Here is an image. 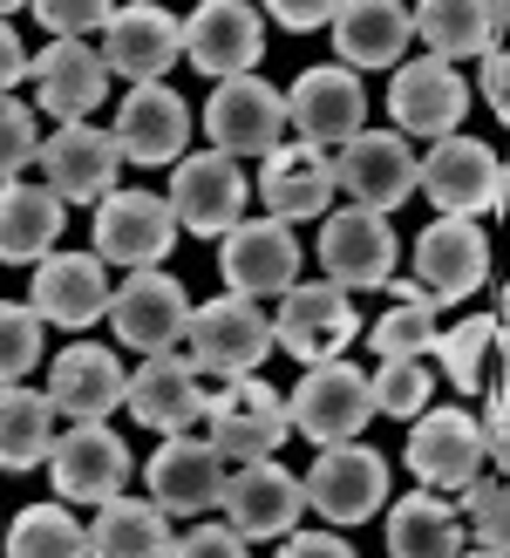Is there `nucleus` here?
<instances>
[{"label":"nucleus","instance_id":"423d86ee","mask_svg":"<svg viewBox=\"0 0 510 558\" xmlns=\"http://www.w3.org/2000/svg\"><path fill=\"white\" fill-rule=\"evenodd\" d=\"M205 136L218 157H266L287 144V96L266 75H232L205 96Z\"/></svg>","mask_w":510,"mask_h":558},{"label":"nucleus","instance_id":"2eb2a0df","mask_svg":"<svg viewBox=\"0 0 510 558\" xmlns=\"http://www.w3.org/2000/svg\"><path fill=\"white\" fill-rule=\"evenodd\" d=\"M314 253H320L327 287L361 293V287H388V279H394V253H402V239L388 232V218L348 205V211H327Z\"/></svg>","mask_w":510,"mask_h":558},{"label":"nucleus","instance_id":"ddd939ff","mask_svg":"<svg viewBox=\"0 0 510 558\" xmlns=\"http://www.w3.org/2000/svg\"><path fill=\"white\" fill-rule=\"evenodd\" d=\"M333 191H348V198L361 211H375V218H388L394 205H409L415 198V150H409V136H394V130L348 136L340 157H333Z\"/></svg>","mask_w":510,"mask_h":558},{"label":"nucleus","instance_id":"4be33fe9","mask_svg":"<svg viewBox=\"0 0 510 558\" xmlns=\"http://www.w3.org/2000/svg\"><path fill=\"white\" fill-rule=\"evenodd\" d=\"M287 130H300L293 144H348V136L367 130V89H361V75H348L340 62L327 69H306L293 82V96H287Z\"/></svg>","mask_w":510,"mask_h":558},{"label":"nucleus","instance_id":"7ed1b4c3","mask_svg":"<svg viewBox=\"0 0 510 558\" xmlns=\"http://www.w3.org/2000/svg\"><path fill=\"white\" fill-rule=\"evenodd\" d=\"M130 442L109 429V423H75L48 442V477H54V505H109V497H123L130 484Z\"/></svg>","mask_w":510,"mask_h":558},{"label":"nucleus","instance_id":"9b49d317","mask_svg":"<svg viewBox=\"0 0 510 558\" xmlns=\"http://www.w3.org/2000/svg\"><path fill=\"white\" fill-rule=\"evenodd\" d=\"M300 490L327 524H367L388 505V457H375L367 442H333V450L314 457Z\"/></svg>","mask_w":510,"mask_h":558},{"label":"nucleus","instance_id":"c756f323","mask_svg":"<svg viewBox=\"0 0 510 558\" xmlns=\"http://www.w3.org/2000/svg\"><path fill=\"white\" fill-rule=\"evenodd\" d=\"M123 361L96 348V341H75L54 354L48 368V409L54 415H75V423H102L109 409H123Z\"/></svg>","mask_w":510,"mask_h":558},{"label":"nucleus","instance_id":"0eeeda50","mask_svg":"<svg viewBox=\"0 0 510 558\" xmlns=\"http://www.w3.org/2000/svg\"><path fill=\"white\" fill-rule=\"evenodd\" d=\"M178 245V218L157 191H136L117 184L109 198L96 205V259L102 266H130V272H157Z\"/></svg>","mask_w":510,"mask_h":558},{"label":"nucleus","instance_id":"b1692460","mask_svg":"<svg viewBox=\"0 0 510 558\" xmlns=\"http://www.w3.org/2000/svg\"><path fill=\"white\" fill-rule=\"evenodd\" d=\"M123 409L157 436H184L205 415V381L178 348H163V354H144V368L123 381Z\"/></svg>","mask_w":510,"mask_h":558},{"label":"nucleus","instance_id":"5701e85b","mask_svg":"<svg viewBox=\"0 0 510 558\" xmlns=\"http://www.w3.org/2000/svg\"><path fill=\"white\" fill-rule=\"evenodd\" d=\"M117 171H123V157L109 144V130L96 123H62L41 144V178L62 205H102L117 191Z\"/></svg>","mask_w":510,"mask_h":558},{"label":"nucleus","instance_id":"f704fd0d","mask_svg":"<svg viewBox=\"0 0 510 558\" xmlns=\"http://www.w3.org/2000/svg\"><path fill=\"white\" fill-rule=\"evenodd\" d=\"M463 524L457 505H442L436 490H409L402 505H388V558H457Z\"/></svg>","mask_w":510,"mask_h":558},{"label":"nucleus","instance_id":"a19ab883","mask_svg":"<svg viewBox=\"0 0 510 558\" xmlns=\"http://www.w3.org/2000/svg\"><path fill=\"white\" fill-rule=\"evenodd\" d=\"M457 497H463V505H457V524H470L484 551H503V532H510V490H503L497 470H484V477L463 484Z\"/></svg>","mask_w":510,"mask_h":558},{"label":"nucleus","instance_id":"c9c22d12","mask_svg":"<svg viewBox=\"0 0 510 558\" xmlns=\"http://www.w3.org/2000/svg\"><path fill=\"white\" fill-rule=\"evenodd\" d=\"M48 442H54V409L35 388H0V470L8 477H27V470L48 463Z\"/></svg>","mask_w":510,"mask_h":558},{"label":"nucleus","instance_id":"6ab92c4d","mask_svg":"<svg viewBox=\"0 0 510 558\" xmlns=\"http://www.w3.org/2000/svg\"><path fill=\"white\" fill-rule=\"evenodd\" d=\"M259 54H266V21H259V8H245V0H205V8L184 21V62L197 75L232 82V75L259 69Z\"/></svg>","mask_w":510,"mask_h":558},{"label":"nucleus","instance_id":"f03ea898","mask_svg":"<svg viewBox=\"0 0 510 558\" xmlns=\"http://www.w3.org/2000/svg\"><path fill=\"white\" fill-rule=\"evenodd\" d=\"M184 361L197 375H218V381H239V375H259V361L272 354V320L259 314V300H239V293H218L205 306H191V327H184Z\"/></svg>","mask_w":510,"mask_h":558},{"label":"nucleus","instance_id":"cd10ccee","mask_svg":"<svg viewBox=\"0 0 510 558\" xmlns=\"http://www.w3.org/2000/svg\"><path fill=\"white\" fill-rule=\"evenodd\" d=\"M259 198L266 218L279 226H300V218H327L333 205V157L314 144H279L259 157Z\"/></svg>","mask_w":510,"mask_h":558},{"label":"nucleus","instance_id":"4468645a","mask_svg":"<svg viewBox=\"0 0 510 558\" xmlns=\"http://www.w3.org/2000/svg\"><path fill=\"white\" fill-rule=\"evenodd\" d=\"M218 511H224V532H239L245 545L252 538H287L300 532V511H306V490L287 463H239L218 490Z\"/></svg>","mask_w":510,"mask_h":558},{"label":"nucleus","instance_id":"c03bdc74","mask_svg":"<svg viewBox=\"0 0 510 558\" xmlns=\"http://www.w3.org/2000/svg\"><path fill=\"white\" fill-rule=\"evenodd\" d=\"M170 558H252L239 532H224V524H191L184 538H170Z\"/></svg>","mask_w":510,"mask_h":558},{"label":"nucleus","instance_id":"72a5a7b5","mask_svg":"<svg viewBox=\"0 0 510 558\" xmlns=\"http://www.w3.org/2000/svg\"><path fill=\"white\" fill-rule=\"evenodd\" d=\"M442 375L476 396V388H503V320L484 314V320H457V327H436V348Z\"/></svg>","mask_w":510,"mask_h":558},{"label":"nucleus","instance_id":"49530a36","mask_svg":"<svg viewBox=\"0 0 510 558\" xmlns=\"http://www.w3.org/2000/svg\"><path fill=\"white\" fill-rule=\"evenodd\" d=\"M279 558H354V545L340 532H287L279 538Z\"/></svg>","mask_w":510,"mask_h":558},{"label":"nucleus","instance_id":"37998d69","mask_svg":"<svg viewBox=\"0 0 510 558\" xmlns=\"http://www.w3.org/2000/svg\"><path fill=\"white\" fill-rule=\"evenodd\" d=\"M35 21L54 41H89L96 27H109V0H35Z\"/></svg>","mask_w":510,"mask_h":558},{"label":"nucleus","instance_id":"ea45409f","mask_svg":"<svg viewBox=\"0 0 510 558\" xmlns=\"http://www.w3.org/2000/svg\"><path fill=\"white\" fill-rule=\"evenodd\" d=\"M35 361H41V314L27 300H0V388L35 375Z\"/></svg>","mask_w":510,"mask_h":558},{"label":"nucleus","instance_id":"473e14b6","mask_svg":"<svg viewBox=\"0 0 510 558\" xmlns=\"http://www.w3.org/2000/svg\"><path fill=\"white\" fill-rule=\"evenodd\" d=\"M89 558H170V518L150 497H109L89 524Z\"/></svg>","mask_w":510,"mask_h":558},{"label":"nucleus","instance_id":"f8f14e48","mask_svg":"<svg viewBox=\"0 0 510 558\" xmlns=\"http://www.w3.org/2000/svg\"><path fill=\"white\" fill-rule=\"evenodd\" d=\"M402 463L415 470V490H463L484 477V429L463 409H422L409 423V450Z\"/></svg>","mask_w":510,"mask_h":558},{"label":"nucleus","instance_id":"39448f33","mask_svg":"<svg viewBox=\"0 0 510 558\" xmlns=\"http://www.w3.org/2000/svg\"><path fill=\"white\" fill-rule=\"evenodd\" d=\"M415 191H429L442 218H476V211H503V163L490 144L476 136H436L415 163Z\"/></svg>","mask_w":510,"mask_h":558},{"label":"nucleus","instance_id":"1a4fd4ad","mask_svg":"<svg viewBox=\"0 0 510 558\" xmlns=\"http://www.w3.org/2000/svg\"><path fill=\"white\" fill-rule=\"evenodd\" d=\"M490 279V239L476 218H436L415 239V293L422 306H457Z\"/></svg>","mask_w":510,"mask_h":558},{"label":"nucleus","instance_id":"412c9836","mask_svg":"<svg viewBox=\"0 0 510 558\" xmlns=\"http://www.w3.org/2000/svg\"><path fill=\"white\" fill-rule=\"evenodd\" d=\"M178 54H184V21L170 8H157V0L109 8V27H102V69L109 75H130L136 89H144V82H157Z\"/></svg>","mask_w":510,"mask_h":558},{"label":"nucleus","instance_id":"dca6fc26","mask_svg":"<svg viewBox=\"0 0 510 558\" xmlns=\"http://www.w3.org/2000/svg\"><path fill=\"white\" fill-rule=\"evenodd\" d=\"M300 259H306L300 239H293V226H279V218H239L218 245V272L239 300H266V293L300 287Z\"/></svg>","mask_w":510,"mask_h":558},{"label":"nucleus","instance_id":"f257e3e1","mask_svg":"<svg viewBox=\"0 0 510 558\" xmlns=\"http://www.w3.org/2000/svg\"><path fill=\"white\" fill-rule=\"evenodd\" d=\"M287 396L266 375H239L224 381L218 396H205V450L218 463H266L279 442H287Z\"/></svg>","mask_w":510,"mask_h":558},{"label":"nucleus","instance_id":"8fccbe9b","mask_svg":"<svg viewBox=\"0 0 510 558\" xmlns=\"http://www.w3.org/2000/svg\"><path fill=\"white\" fill-rule=\"evenodd\" d=\"M457 558H503V551H484V545H463Z\"/></svg>","mask_w":510,"mask_h":558},{"label":"nucleus","instance_id":"2f4dec72","mask_svg":"<svg viewBox=\"0 0 510 558\" xmlns=\"http://www.w3.org/2000/svg\"><path fill=\"white\" fill-rule=\"evenodd\" d=\"M69 205L48 184H0V266H41L62 239Z\"/></svg>","mask_w":510,"mask_h":558},{"label":"nucleus","instance_id":"de8ad7c7","mask_svg":"<svg viewBox=\"0 0 510 558\" xmlns=\"http://www.w3.org/2000/svg\"><path fill=\"white\" fill-rule=\"evenodd\" d=\"M266 21H287L293 35H314V27H327V21H333V8H327V0H272Z\"/></svg>","mask_w":510,"mask_h":558},{"label":"nucleus","instance_id":"79ce46f5","mask_svg":"<svg viewBox=\"0 0 510 558\" xmlns=\"http://www.w3.org/2000/svg\"><path fill=\"white\" fill-rule=\"evenodd\" d=\"M41 157V123L21 96H0V184H14Z\"/></svg>","mask_w":510,"mask_h":558},{"label":"nucleus","instance_id":"aec40b11","mask_svg":"<svg viewBox=\"0 0 510 558\" xmlns=\"http://www.w3.org/2000/svg\"><path fill=\"white\" fill-rule=\"evenodd\" d=\"M109 144H117L123 163H144V171H157V163H178L184 144H191V102L170 89V82H144V89L123 96Z\"/></svg>","mask_w":510,"mask_h":558},{"label":"nucleus","instance_id":"393cba45","mask_svg":"<svg viewBox=\"0 0 510 558\" xmlns=\"http://www.w3.org/2000/svg\"><path fill=\"white\" fill-rule=\"evenodd\" d=\"M27 306L41 314V327H96L109 314V272L96 253H48L35 266V287H27Z\"/></svg>","mask_w":510,"mask_h":558},{"label":"nucleus","instance_id":"4c0bfd02","mask_svg":"<svg viewBox=\"0 0 510 558\" xmlns=\"http://www.w3.org/2000/svg\"><path fill=\"white\" fill-rule=\"evenodd\" d=\"M367 348H375L381 361H429V348H436V306L394 300L388 314L367 327Z\"/></svg>","mask_w":510,"mask_h":558},{"label":"nucleus","instance_id":"f3484780","mask_svg":"<svg viewBox=\"0 0 510 558\" xmlns=\"http://www.w3.org/2000/svg\"><path fill=\"white\" fill-rule=\"evenodd\" d=\"M388 117H394V136H429V144L457 136V123L470 117V82L436 54H415L388 82Z\"/></svg>","mask_w":510,"mask_h":558},{"label":"nucleus","instance_id":"09e8293b","mask_svg":"<svg viewBox=\"0 0 510 558\" xmlns=\"http://www.w3.org/2000/svg\"><path fill=\"white\" fill-rule=\"evenodd\" d=\"M476 69H484L476 82H484V102H490V117H503V109H510V62H503V48H490Z\"/></svg>","mask_w":510,"mask_h":558},{"label":"nucleus","instance_id":"9d476101","mask_svg":"<svg viewBox=\"0 0 510 558\" xmlns=\"http://www.w3.org/2000/svg\"><path fill=\"white\" fill-rule=\"evenodd\" d=\"M354 300L327 287V279H300V287L279 293V314H272V348L293 354V361H340V348L354 341Z\"/></svg>","mask_w":510,"mask_h":558},{"label":"nucleus","instance_id":"e433bc0d","mask_svg":"<svg viewBox=\"0 0 510 558\" xmlns=\"http://www.w3.org/2000/svg\"><path fill=\"white\" fill-rule=\"evenodd\" d=\"M8 558H89V524L69 505H27L8 532Z\"/></svg>","mask_w":510,"mask_h":558},{"label":"nucleus","instance_id":"6e6552de","mask_svg":"<svg viewBox=\"0 0 510 558\" xmlns=\"http://www.w3.org/2000/svg\"><path fill=\"white\" fill-rule=\"evenodd\" d=\"M245 198L252 184L232 157L218 150H191L178 157V171H170V218H178V232H197V239H224L245 218Z\"/></svg>","mask_w":510,"mask_h":558},{"label":"nucleus","instance_id":"a211bd4d","mask_svg":"<svg viewBox=\"0 0 510 558\" xmlns=\"http://www.w3.org/2000/svg\"><path fill=\"white\" fill-rule=\"evenodd\" d=\"M109 327H117L123 348L163 354V348H178L184 327H191V293L163 266L157 272H130L123 287H109Z\"/></svg>","mask_w":510,"mask_h":558},{"label":"nucleus","instance_id":"bb28decb","mask_svg":"<svg viewBox=\"0 0 510 558\" xmlns=\"http://www.w3.org/2000/svg\"><path fill=\"white\" fill-rule=\"evenodd\" d=\"M503 8L497 0H422L409 8V35H422V54L436 62H484L490 48H503Z\"/></svg>","mask_w":510,"mask_h":558},{"label":"nucleus","instance_id":"20e7f679","mask_svg":"<svg viewBox=\"0 0 510 558\" xmlns=\"http://www.w3.org/2000/svg\"><path fill=\"white\" fill-rule=\"evenodd\" d=\"M367 415H375V402H367V375L354 361H314L287 396V429H300L320 450L354 442L367 429Z\"/></svg>","mask_w":510,"mask_h":558},{"label":"nucleus","instance_id":"7c9ffc66","mask_svg":"<svg viewBox=\"0 0 510 558\" xmlns=\"http://www.w3.org/2000/svg\"><path fill=\"white\" fill-rule=\"evenodd\" d=\"M333 41H340V69H402L409 54V8L402 0H348V8H333Z\"/></svg>","mask_w":510,"mask_h":558},{"label":"nucleus","instance_id":"a878e982","mask_svg":"<svg viewBox=\"0 0 510 558\" xmlns=\"http://www.w3.org/2000/svg\"><path fill=\"white\" fill-rule=\"evenodd\" d=\"M27 82H35V102L54 123H89L109 96V69L89 41H48L35 62H27Z\"/></svg>","mask_w":510,"mask_h":558},{"label":"nucleus","instance_id":"a18cd8bd","mask_svg":"<svg viewBox=\"0 0 510 558\" xmlns=\"http://www.w3.org/2000/svg\"><path fill=\"white\" fill-rule=\"evenodd\" d=\"M8 14H14V0H0V96H14V82H27V48Z\"/></svg>","mask_w":510,"mask_h":558},{"label":"nucleus","instance_id":"58836bf2","mask_svg":"<svg viewBox=\"0 0 510 558\" xmlns=\"http://www.w3.org/2000/svg\"><path fill=\"white\" fill-rule=\"evenodd\" d=\"M367 402H375L381 415H402V423H415L422 409H436V375H429V361H381L375 381H367Z\"/></svg>","mask_w":510,"mask_h":558},{"label":"nucleus","instance_id":"c85d7f7f","mask_svg":"<svg viewBox=\"0 0 510 558\" xmlns=\"http://www.w3.org/2000/svg\"><path fill=\"white\" fill-rule=\"evenodd\" d=\"M218 490H224V463L197 436H163L157 442V457H150V505L163 518H205V511H218Z\"/></svg>","mask_w":510,"mask_h":558}]
</instances>
